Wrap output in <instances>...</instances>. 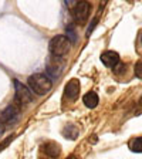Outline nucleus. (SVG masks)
<instances>
[{"label": "nucleus", "instance_id": "obj_3", "mask_svg": "<svg viewBox=\"0 0 142 159\" xmlns=\"http://www.w3.org/2000/svg\"><path fill=\"white\" fill-rule=\"evenodd\" d=\"M14 91H16V94H14V102L17 105L23 107L30 102H33V99H34L33 93L30 91L29 87H26L24 84L20 83L19 80H14Z\"/></svg>", "mask_w": 142, "mask_h": 159}, {"label": "nucleus", "instance_id": "obj_15", "mask_svg": "<svg viewBox=\"0 0 142 159\" xmlns=\"http://www.w3.org/2000/svg\"><path fill=\"white\" fill-rule=\"evenodd\" d=\"M125 68H126L125 64H122L121 61H119V63L114 67V73H115V74H121V73H124V70H125Z\"/></svg>", "mask_w": 142, "mask_h": 159}, {"label": "nucleus", "instance_id": "obj_10", "mask_svg": "<svg viewBox=\"0 0 142 159\" xmlns=\"http://www.w3.org/2000/svg\"><path fill=\"white\" fill-rule=\"evenodd\" d=\"M61 68H63V66L61 64H48L47 66V74H48V78H57V77H60V74H61Z\"/></svg>", "mask_w": 142, "mask_h": 159}, {"label": "nucleus", "instance_id": "obj_8", "mask_svg": "<svg viewBox=\"0 0 142 159\" xmlns=\"http://www.w3.org/2000/svg\"><path fill=\"white\" fill-rule=\"evenodd\" d=\"M41 149H43V152L46 153L47 156H50V158H58L60 156V152H61V149H60V145L57 142H53V141H50V142H46L43 146H41Z\"/></svg>", "mask_w": 142, "mask_h": 159}, {"label": "nucleus", "instance_id": "obj_2", "mask_svg": "<svg viewBox=\"0 0 142 159\" xmlns=\"http://www.w3.org/2000/svg\"><path fill=\"white\" fill-rule=\"evenodd\" d=\"M70 46H71V43L68 41V39L66 36H63V34H60V36H54L53 39L50 40L48 50L54 57L58 58V57H63L68 53Z\"/></svg>", "mask_w": 142, "mask_h": 159}, {"label": "nucleus", "instance_id": "obj_16", "mask_svg": "<svg viewBox=\"0 0 142 159\" xmlns=\"http://www.w3.org/2000/svg\"><path fill=\"white\" fill-rule=\"evenodd\" d=\"M13 138H14V135H10V136H7V139L4 141V142H2L0 143V151H3V148H6L7 145H9L11 141H13Z\"/></svg>", "mask_w": 142, "mask_h": 159}, {"label": "nucleus", "instance_id": "obj_14", "mask_svg": "<svg viewBox=\"0 0 142 159\" xmlns=\"http://www.w3.org/2000/svg\"><path fill=\"white\" fill-rule=\"evenodd\" d=\"M134 73H135V75L138 77V78L142 80V61H138V63L135 64V70H134Z\"/></svg>", "mask_w": 142, "mask_h": 159}, {"label": "nucleus", "instance_id": "obj_1", "mask_svg": "<svg viewBox=\"0 0 142 159\" xmlns=\"http://www.w3.org/2000/svg\"><path fill=\"white\" fill-rule=\"evenodd\" d=\"M29 88L31 93H36L37 95H44L51 89L53 87V81L44 74H33L27 80Z\"/></svg>", "mask_w": 142, "mask_h": 159}, {"label": "nucleus", "instance_id": "obj_12", "mask_svg": "<svg viewBox=\"0 0 142 159\" xmlns=\"http://www.w3.org/2000/svg\"><path fill=\"white\" fill-rule=\"evenodd\" d=\"M63 134L70 139H76L77 135H78V129H77V126H74V125H68V126H66Z\"/></svg>", "mask_w": 142, "mask_h": 159}, {"label": "nucleus", "instance_id": "obj_11", "mask_svg": "<svg viewBox=\"0 0 142 159\" xmlns=\"http://www.w3.org/2000/svg\"><path fill=\"white\" fill-rule=\"evenodd\" d=\"M129 149L134 152H142V136L131 139L129 141Z\"/></svg>", "mask_w": 142, "mask_h": 159}, {"label": "nucleus", "instance_id": "obj_5", "mask_svg": "<svg viewBox=\"0 0 142 159\" xmlns=\"http://www.w3.org/2000/svg\"><path fill=\"white\" fill-rule=\"evenodd\" d=\"M91 13V4L88 2H77L73 9V17L78 24H85Z\"/></svg>", "mask_w": 142, "mask_h": 159}, {"label": "nucleus", "instance_id": "obj_4", "mask_svg": "<svg viewBox=\"0 0 142 159\" xmlns=\"http://www.w3.org/2000/svg\"><path fill=\"white\" fill-rule=\"evenodd\" d=\"M20 109H21V107L17 105L16 102L10 104L3 112H2V119H0V121L3 122V125H6V126L14 125L20 118Z\"/></svg>", "mask_w": 142, "mask_h": 159}, {"label": "nucleus", "instance_id": "obj_20", "mask_svg": "<svg viewBox=\"0 0 142 159\" xmlns=\"http://www.w3.org/2000/svg\"><path fill=\"white\" fill-rule=\"evenodd\" d=\"M141 41H142V37H141Z\"/></svg>", "mask_w": 142, "mask_h": 159}, {"label": "nucleus", "instance_id": "obj_7", "mask_svg": "<svg viewBox=\"0 0 142 159\" xmlns=\"http://www.w3.org/2000/svg\"><path fill=\"white\" fill-rule=\"evenodd\" d=\"M64 93H66V95L70 99H76L80 94V81L78 80H76V78L70 80L68 84L66 85Z\"/></svg>", "mask_w": 142, "mask_h": 159}, {"label": "nucleus", "instance_id": "obj_18", "mask_svg": "<svg viewBox=\"0 0 142 159\" xmlns=\"http://www.w3.org/2000/svg\"><path fill=\"white\" fill-rule=\"evenodd\" d=\"M67 159H78V158H77L76 155H70V156H68V158H67Z\"/></svg>", "mask_w": 142, "mask_h": 159}, {"label": "nucleus", "instance_id": "obj_6", "mask_svg": "<svg viewBox=\"0 0 142 159\" xmlns=\"http://www.w3.org/2000/svg\"><path fill=\"white\" fill-rule=\"evenodd\" d=\"M101 61H103V64L105 67H108V68H114L121 60H119V54L117 53V51L108 50V51H104V53L101 54Z\"/></svg>", "mask_w": 142, "mask_h": 159}, {"label": "nucleus", "instance_id": "obj_9", "mask_svg": "<svg viewBox=\"0 0 142 159\" xmlns=\"http://www.w3.org/2000/svg\"><path fill=\"white\" fill-rule=\"evenodd\" d=\"M83 102L85 104V107H88V108H95L99 102V98H98V95H97V93L89 91V93H87L83 97Z\"/></svg>", "mask_w": 142, "mask_h": 159}, {"label": "nucleus", "instance_id": "obj_19", "mask_svg": "<svg viewBox=\"0 0 142 159\" xmlns=\"http://www.w3.org/2000/svg\"><path fill=\"white\" fill-rule=\"evenodd\" d=\"M139 104H141V105H142V98H141V101H139Z\"/></svg>", "mask_w": 142, "mask_h": 159}, {"label": "nucleus", "instance_id": "obj_17", "mask_svg": "<svg viewBox=\"0 0 142 159\" xmlns=\"http://www.w3.org/2000/svg\"><path fill=\"white\" fill-rule=\"evenodd\" d=\"M3 132H4V125H3V122L0 121V136L3 135Z\"/></svg>", "mask_w": 142, "mask_h": 159}, {"label": "nucleus", "instance_id": "obj_13", "mask_svg": "<svg viewBox=\"0 0 142 159\" xmlns=\"http://www.w3.org/2000/svg\"><path fill=\"white\" fill-rule=\"evenodd\" d=\"M67 39H68L70 43H76V40H77V33H76V30L73 29V26H68L67 27Z\"/></svg>", "mask_w": 142, "mask_h": 159}]
</instances>
